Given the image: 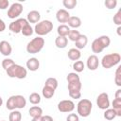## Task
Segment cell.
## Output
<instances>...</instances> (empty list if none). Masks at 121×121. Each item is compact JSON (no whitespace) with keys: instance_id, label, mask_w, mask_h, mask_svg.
Returning <instances> with one entry per match:
<instances>
[{"instance_id":"6da1fadb","label":"cell","mask_w":121,"mask_h":121,"mask_svg":"<svg viewBox=\"0 0 121 121\" xmlns=\"http://www.w3.org/2000/svg\"><path fill=\"white\" fill-rule=\"evenodd\" d=\"M52 29H53V23L49 20H43L35 25L34 32L38 36L42 37L43 35L50 33L52 31Z\"/></svg>"},{"instance_id":"7a4b0ae2","label":"cell","mask_w":121,"mask_h":121,"mask_svg":"<svg viewBox=\"0 0 121 121\" xmlns=\"http://www.w3.org/2000/svg\"><path fill=\"white\" fill-rule=\"evenodd\" d=\"M121 60V56L118 53H111L105 55L101 60V65L105 69H110L116 64H118Z\"/></svg>"},{"instance_id":"3957f363","label":"cell","mask_w":121,"mask_h":121,"mask_svg":"<svg viewBox=\"0 0 121 121\" xmlns=\"http://www.w3.org/2000/svg\"><path fill=\"white\" fill-rule=\"evenodd\" d=\"M44 45V39L38 36L32 39L26 45V51L29 54H37L39 53Z\"/></svg>"},{"instance_id":"277c9868","label":"cell","mask_w":121,"mask_h":121,"mask_svg":"<svg viewBox=\"0 0 121 121\" xmlns=\"http://www.w3.org/2000/svg\"><path fill=\"white\" fill-rule=\"evenodd\" d=\"M6 72H7V75L9 78H19V79L25 78L27 75L26 69L24 68L23 66L19 65V64H16V63H14L11 67L7 69Z\"/></svg>"},{"instance_id":"5b68a950","label":"cell","mask_w":121,"mask_h":121,"mask_svg":"<svg viewBox=\"0 0 121 121\" xmlns=\"http://www.w3.org/2000/svg\"><path fill=\"white\" fill-rule=\"evenodd\" d=\"M93 108V104L89 99L83 98L78 101L77 105V112L79 116L81 117H87L90 115L91 111Z\"/></svg>"},{"instance_id":"8992f818","label":"cell","mask_w":121,"mask_h":121,"mask_svg":"<svg viewBox=\"0 0 121 121\" xmlns=\"http://www.w3.org/2000/svg\"><path fill=\"white\" fill-rule=\"evenodd\" d=\"M23 10H24V8L21 3H18V2L13 3L8 9V17L10 19H15L21 15Z\"/></svg>"},{"instance_id":"52a82bcc","label":"cell","mask_w":121,"mask_h":121,"mask_svg":"<svg viewBox=\"0 0 121 121\" xmlns=\"http://www.w3.org/2000/svg\"><path fill=\"white\" fill-rule=\"evenodd\" d=\"M27 20L25 19V18H19L13 22H11L9 26V29L12 32V33H15V34H18V33H21V30L22 28L27 24Z\"/></svg>"},{"instance_id":"ba28073f","label":"cell","mask_w":121,"mask_h":121,"mask_svg":"<svg viewBox=\"0 0 121 121\" xmlns=\"http://www.w3.org/2000/svg\"><path fill=\"white\" fill-rule=\"evenodd\" d=\"M97 107L101 110H107L110 107V99L107 93H101L96 98Z\"/></svg>"},{"instance_id":"9c48e42d","label":"cell","mask_w":121,"mask_h":121,"mask_svg":"<svg viewBox=\"0 0 121 121\" xmlns=\"http://www.w3.org/2000/svg\"><path fill=\"white\" fill-rule=\"evenodd\" d=\"M75 109V103L72 100H61L58 104V110L60 112H71Z\"/></svg>"},{"instance_id":"30bf717a","label":"cell","mask_w":121,"mask_h":121,"mask_svg":"<svg viewBox=\"0 0 121 121\" xmlns=\"http://www.w3.org/2000/svg\"><path fill=\"white\" fill-rule=\"evenodd\" d=\"M87 67L89 70L91 71H95L98 68V65H99V60H98V58L96 55H91L88 57L87 59Z\"/></svg>"},{"instance_id":"8fae6325","label":"cell","mask_w":121,"mask_h":121,"mask_svg":"<svg viewBox=\"0 0 121 121\" xmlns=\"http://www.w3.org/2000/svg\"><path fill=\"white\" fill-rule=\"evenodd\" d=\"M56 18H57L58 22H60V23H67V21L70 18V14L66 9H59L57 11Z\"/></svg>"},{"instance_id":"7c38bea8","label":"cell","mask_w":121,"mask_h":121,"mask_svg":"<svg viewBox=\"0 0 121 121\" xmlns=\"http://www.w3.org/2000/svg\"><path fill=\"white\" fill-rule=\"evenodd\" d=\"M12 48L9 42L7 41H1L0 42V53L4 56H9L11 54Z\"/></svg>"},{"instance_id":"4fadbf2b","label":"cell","mask_w":121,"mask_h":121,"mask_svg":"<svg viewBox=\"0 0 121 121\" xmlns=\"http://www.w3.org/2000/svg\"><path fill=\"white\" fill-rule=\"evenodd\" d=\"M40 67V61L37 58H30L27 60L26 61V68L29 70V71H32V72H35L39 69Z\"/></svg>"},{"instance_id":"5bb4252c","label":"cell","mask_w":121,"mask_h":121,"mask_svg":"<svg viewBox=\"0 0 121 121\" xmlns=\"http://www.w3.org/2000/svg\"><path fill=\"white\" fill-rule=\"evenodd\" d=\"M40 19H41V14L37 10H31L27 13V19L26 20L28 23L37 24L40 22Z\"/></svg>"},{"instance_id":"9a60e30c","label":"cell","mask_w":121,"mask_h":121,"mask_svg":"<svg viewBox=\"0 0 121 121\" xmlns=\"http://www.w3.org/2000/svg\"><path fill=\"white\" fill-rule=\"evenodd\" d=\"M87 43H88V38L86 35H82L80 34V36L78 37V39L75 42V45H76V48L77 49H83L86 45H87Z\"/></svg>"},{"instance_id":"2e32d148","label":"cell","mask_w":121,"mask_h":121,"mask_svg":"<svg viewBox=\"0 0 121 121\" xmlns=\"http://www.w3.org/2000/svg\"><path fill=\"white\" fill-rule=\"evenodd\" d=\"M67 23H68V26L72 27L74 29H76V28H78L81 26V20L78 16H70Z\"/></svg>"},{"instance_id":"e0dca14e","label":"cell","mask_w":121,"mask_h":121,"mask_svg":"<svg viewBox=\"0 0 121 121\" xmlns=\"http://www.w3.org/2000/svg\"><path fill=\"white\" fill-rule=\"evenodd\" d=\"M67 56H68V58H69L71 60L77 61V60H78L80 59L81 53H80V51H79L78 49H77V48H71V49L68 50Z\"/></svg>"},{"instance_id":"ac0fdd59","label":"cell","mask_w":121,"mask_h":121,"mask_svg":"<svg viewBox=\"0 0 121 121\" xmlns=\"http://www.w3.org/2000/svg\"><path fill=\"white\" fill-rule=\"evenodd\" d=\"M28 113L32 118L35 117H41L43 115V110L41 107L39 106H32L29 110H28Z\"/></svg>"},{"instance_id":"d6986e66","label":"cell","mask_w":121,"mask_h":121,"mask_svg":"<svg viewBox=\"0 0 121 121\" xmlns=\"http://www.w3.org/2000/svg\"><path fill=\"white\" fill-rule=\"evenodd\" d=\"M55 44L58 48H65L68 44V39L67 37H62V36H58L55 40Z\"/></svg>"},{"instance_id":"ffe728a7","label":"cell","mask_w":121,"mask_h":121,"mask_svg":"<svg viewBox=\"0 0 121 121\" xmlns=\"http://www.w3.org/2000/svg\"><path fill=\"white\" fill-rule=\"evenodd\" d=\"M14 99H15V106H16V109H23V108L26 107V98H25L23 95H14Z\"/></svg>"},{"instance_id":"44dd1931","label":"cell","mask_w":121,"mask_h":121,"mask_svg":"<svg viewBox=\"0 0 121 121\" xmlns=\"http://www.w3.org/2000/svg\"><path fill=\"white\" fill-rule=\"evenodd\" d=\"M57 32H58V36H62V37H67L69 32H70V27L67 25H60L57 28Z\"/></svg>"},{"instance_id":"7402d4cb","label":"cell","mask_w":121,"mask_h":121,"mask_svg":"<svg viewBox=\"0 0 121 121\" xmlns=\"http://www.w3.org/2000/svg\"><path fill=\"white\" fill-rule=\"evenodd\" d=\"M103 49H104V47L101 44V43L98 40V38L95 39L93 41V43H92V51L94 53H101L103 51Z\"/></svg>"},{"instance_id":"603a6c76","label":"cell","mask_w":121,"mask_h":121,"mask_svg":"<svg viewBox=\"0 0 121 121\" xmlns=\"http://www.w3.org/2000/svg\"><path fill=\"white\" fill-rule=\"evenodd\" d=\"M112 109L116 112V116H121V98H114L112 101Z\"/></svg>"},{"instance_id":"cb8c5ba5","label":"cell","mask_w":121,"mask_h":121,"mask_svg":"<svg viewBox=\"0 0 121 121\" xmlns=\"http://www.w3.org/2000/svg\"><path fill=\"white\" fill-rule=\"evenodd\" d=\"M42 94L43 95V97L45 98H51L53 97L54 94H55V90L48 87V86H43V90H42Z\"/></svg>"},{"instance_id":"d4e9b609","label":"cell","mask_w":121,"mask_h":121,"mask_svg":"<svg viewBox=\"0 0 121 121\" xmlns=\"http://www.w3.org/2000/svg\"><path fill=\"white\" fill-rule=\"evenodd\" d=\"M116 117V112L113 109H107L104 112V118L106 120H112Z\"/></svg>"},{"instance_id":"484cf974","label":"cell","mask_w":121,"mask_h":121,"mask_svg":"<svg viewBox=\"0 0 121 121\" xmlns=\"http://www.w3.org/2000/svg\"><path fill=\"white\" fill-rule=\"evenodd\" d=\"M21 119H22V114L19 111H16V110L11 111L9 116V121H21Z\"/></svg>"},{"instance_id":"4316f807","label":"cell","mask_w":121,"mask_h":121,"mask_svg":"<svg viewBox=\"0 0 121 121\" xmlns=\"http://www.w3.org/2000/svg\"><path fill=\"white\" fill-rule=\"evenodd\" d=\"M33 32H34V29L31 27V26H30L29 23H27V24L22 28V30H21V33H22L24 36H26V37L31 36V35L33 34Z\"/></svg>"},{"instance_id":"83f0119b","label":"cell","mask_w":121,"mask_h":121,"mask_svg":"<svg viewBox=\"0 0 121 121\" xmlns=\"http://www.w3.org/2000/svg\"><path fill=\"white\" fill-rule=\"evenodd\" d=\"M44 86H48L54 90H56L58 88V80L55 78H48L46 80H45V83H44Z\"/></svg>"},{"instance_id":"f1b7e54d","label":"cell","mask_w":121,"mask_h":121,"mask_svg":"<svg viewBox=\"0 0 121 121\" xmlns=\"http://www.w3.org/2000/svg\"><path fill=\"white\" fill-rule=\"evenodd\" d=\"M68 91H80L81 90V82L77 81V82H69L67 85Z\"/></svg>"},{"instance_id":"f546056e","label":"cell","mask_w":121,"mask_h":121,"mask_svg":"<svg viewBox=\"0 0 121 121\" xmlns=\"http://www.w3.org/2000/svg\"><path fill=\"white\" fill-rule=\"evenodd\" d=\"M29 102L33 105H37L41 102V95L38 93H32L29 95Z\"/></svg>"},{"instance_id":"4dcf8cb0","label":"cell","mask_w":121,"mask_h":121,"mask_svg":"<svg viewBox=\"0 0 121 121\" xmlns=\"http://www.w3.org/2000/svg\"><path fill=\"white\" fill-rule=\"evenodd\" d=\"M80 36V33H79V31L78 30H76V29H70V32H69V34H68V38L67 39H69L70 41H73V42H76L78 39V37Z\"/></svg>"},{"instance_id":"1f68e13d","label":"cell","mask_w":121,"mask_h":121,"mask_svg":"<svg viewBox=\"0 0 121 121\" xmlns=\"http://www.w3.org/2000/svg\"><path fill=\"white\" fill-rule=\"evenodd\" d=\"M84 67H85V65H84V63H83L82 60H77V61H75L74 64H73V69H74L77 73L82 72V71L84 70Z\"/></svg>"},{"instance_id":"d6a6232c","label":"cell","mask_w":121,"mask_h":121,"mask_svg":"<svg viewBox=\"0 0 121 121\" xmlns=\"http://www.w3.org/2000/svg\"><path fill=\"white\" fill-rule=\"evenodd\" d=\"M67 82H77V81H80V78H79V76L76 73V72H72V73H69L67 75Z\"/></svg>"},{"instance_id":"836d02e7","label":"cell","mask_w":121,"mask_h":121,"mask_svg":"<svg viewBox=\"0 0 121 121\" xmlns=\"http://www.w3.org/2000/svg\"><path fill=\"white\" fill-rule=\"evenodd\" d=\"M6 107H7V109L9 110V111H14V110L16 109L14 95H11V96L8 99V101H7V103H6Z\"/></svg>"},{"instance_id":"e575fe53","label":"cell","mask_w":121,"mask_h":121,"mask_svg":"<svg viewBox=\"0 0 121 121\" xmlns=\"http://www.w3.org/2000/svg\"><path fill=\"white\" fill-rule=\"evenodd\" d=\"M62 4H63V6H64L66 9H73L77 6L78 1H77V0H63V1H62Z\"/></svg>"},{"instance_id":"d590c367","label":"cell","mask_w":121,"mask_h":121,"mask_svg":"<svg viewBox=\"0 0 121 121\" xmlns=\"http://www.w3.org/2000/svg\"><path fill=\"white\" fill-rule=\"evenodd\" d=\"M98 40L100 41V43H101V44L103 45L104 48H107L110 45V43H111L110 37L109 36H106V35H103V36L98 37Z\"/></svg>"},{"instance_id":"8d00e7d4","label":"cell","mask_w":121,"mask_h":121,"mask_svg":"<svg viewBox=\"0 0 121 121\" xmlns=\"http://www.w3.org/2000/svg\"><path fill=\"white\" fill-rule=\"evenodd\" d=\"M114 82L117 86H121V66L119 65L115 71V77H114Z\"/></svg>"},{"instance_id":"74e56055","label":"cell","mask_w":121,"mask_h":121,"mask_svg":"<svg viewBox=\"0 0 121 121\" xmlns=\"http://www.w3.org/2000/svg\"><path fill=\"white\" fill-rule=\"evenodd\" d=\"M14 63H15V62H14L13 60L7 58V59H4V60H2V67H3L5 70H7V69H9V67H11Z\"/></svg>"},{"instance_id":"f35d334b","label":"cell","mask_w":121,"mask_h":121,"mask_svg":"<svg viewBox=\"0 0 121 121\" xmlns=\"http://www.w3.org/2000/svg\"><path fill=\"white\" fill-rule=\"evenodd\" d=\"M113 23L115 25H117L118 26H121V9H118V11L115 13V15L113 16Z\"/></svg>"},{"instance_id":"ab89813d","label":"cell","mask_w":121,"mask_h":121,"mask_svg":"<svg viewBox=\"0 0 121 121\" xmlns=\"http://www.w3.org/2000/svg\"><path fill=\"white\" fill-rule=\"evenodd\" d=\"M104 4H105V6H106L107 9H114V8L116 7L117 1H116V0H106V1L104 2Z\"/></svg>"},{"instance_id":"60d3db41","label":"cell","mask_w":121,"mask_h":121,"mask_svg":"<svg viewBox=\"0 0 121 121\" xmlns=\"http://www.w3.org/2000/svg\"><path fill=\"white\" fill-rule=\"evenodd\" d=\"M68 93H69L70 97H72V98H74V99H78V98H80V96H81L80 91H68Z\"/></svg>"},{"instance_id":"b9f144b4","label":"cell","mask_w":121,"mask_h":121,"mask_svg":"<svg viewBox=\"0 0 121 121\" xmlns=\"http://www.w3.org/2000/svg\"><path fill=\"white\" fill-rule=\"evenodd\" d=\"M66 121H79L78 115L76 113H70L66 117Z\"/></svg>"},{"instance_id":"7bdbcfd3","label":"cell","mask_w":121,"mask_h":121,"mask_svg":"<svg viewBox=\"0 0 121 121\" xmlns=\"http://www.w3.org/2000/svg\"><path fill=\"white\" fill-rule=\"evenodd\" d=\"M9 0H0V9H6L9 8Z\"/></svg>"},{"instance_id":"ee69618b","label":"cell","mask_w":121,"mask_h":121,"mask_svg":"<svg viewBox=\"0 0 121 121\" xmlns=\"http://www.w3.org/2000/svg\"><path fill=\"white\" fill-rule=\"evenodd\" d=\"M41 121H54L50 115H42Z\"/></svg>"},{"instance_id":"f6af8a7d","label":"cell","mask_w":121,"mask_h":121,"mask_svg":"<svg viewBox=\"0 0 121 121\" xmlns=\"http://www.w3.org/2000/svg\"><path fill=\"white\" fill-rule=\"evenodd\" d=\"M6 29V24L2 19H0V32H3Z\"/></svg>"},{"instance_id":"bcb514c9","label":"cell","mask_w":121,"mask_h":121,"mask_svg":"<svg viewBox=\"0 0 121 121\" xmlns=\"http://www.w3.org/2000/svg\"><path fill=\"white\" fill-rule=\"evenodd\" d=\"M115 98H121V89H118L115 93Z\"/></svg>"},{"instance_id":"7dc6e473","label":"cell","mask_w":121,"mask_h":121,"mask_svg":"<svg viewBox=\"0 0 121 121\" xmlns=\"http://www.w3.org/2000/svg\"><path fill=\"white\" fill-rule=\"evenodd\" d=\"M117 34H118V36H121V26H119L118 27H117Z\"/></svg>"},{"instance_id":"c3c4849f","label":"cell","mask_w":121,"mask_h":121,"mask_svg":"<svg viewBox=\"0 0 121 121\" xmlns=\"http://www.w3.org/2000/svg\"><path fill=\"white\" fill-rule=\"evenodd\" d=\"M42 117V116H41ZM41 117H35V118H32L31 121H41Z\"/></svg>"},{"instance_id":"681fc988","label":"cell","mask_w":121,"mask_h":121,"mask_svg":"<svg viewBox=\"0 0 121 121\" xmlns=\"http://www.w3.org/2000/svg\"><path fill=\"white\" fill-rule=\"evenodd\" d=\"M2 104H3V98L0 96V107L2 106Z\"/></svg>"},{"instance_id":"f907efd6","label":"cell","mask_w":121,"mask_h":121,"mask_svg":"<svg viewBox=\"0 0 121 121\" xmlns=\"http://www.w3.org/2000/svg\"><path fill=\"white\" fill-rule=\"evenodd\" d=\"M2 121H5V120H2Z\"/></svg>"}]
</instances>
